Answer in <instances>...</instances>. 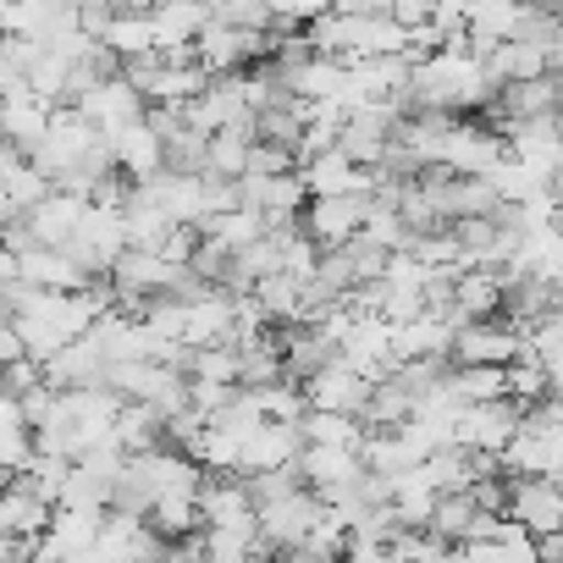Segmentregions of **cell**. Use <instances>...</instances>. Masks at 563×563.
Listing matches in <instances>:
<instances>
[{
  "label": "cell",
  "instance_id": "34",
  "mask_svg": "<svg viewBox=\"0 0 563 563\" xmlns=\"http://www.w3.org/2000/svg\"><path fill=\"white\" fill-rule=\"evenodd\" d=\"M332 12H343V18H376V12H387V0H332Z\"/></svg>",
  "mask_w": 563,
  "mask_h": 563
},
{
  "label": "cell",
  "instance_id": "36",
  "mask_svg": "<svg viewBox=\"0 0 563 563\" xmlns=\"http://www.w3.org/2000/svg\"><path fill=\"white\" fill-rule=\"evenodd\" d=\"M12 221H23V216H18V205H12V194H7V183H0V232H7Z\"/></svg>",
  "mask_w": 563,
  "mask_h": 563
},
{
  "label": "cell",
  "instance_id": "13",
  "mask_svg": "<svg viewBox=\"0 0 563 563\" xmlns=\"http://www.w3.org/2000/svg\"><path fill=\"white\" fill-rule=\"evenodd\" d=\"M18 282L23 288H56V294H78V288H89V271L67 254V249H45V243H29V249H18Z\"/></svg>",
  "mask_w": 563,
  "mask_h": 563
},
{
  "label": "cell",
  "instance_id": "23",
  "mask_svg": "<svg viewBox=\"0 0 563 563\" xmlns=\"http://www.w3.org/2000/svg\"><path fill=\"white\" fill-rule=\"evenodd\" d=\"M299 475H305L310 492H338V486H349V481L365 475V459L349 453V448H316V442H305V453H299Z\"/></svg>",
  "mask_w": 563,
  "mask_h": 563
},
{
  "label": "cell",
  "instance_id": "6",
  "mask_svg": "<svg viewBox=\"0 0 563 563\" xmlns=\"http://www.w3.org/2000/svg\"><path fill=\"white\" fill-rule=\"evenodd\" d=\"M519 426H525V409L514 398H492V404H464L453 431H459V448L470 453H503Z\"/></svg>",
  "mask_w": 563,
  "mask_h": 563
},
{
  "label": "cell",
  "instance_id": "4",
  "mask_svg": "<svg viewBox=\"0 0 563 563\" xmlns=\"http://www.w3.org/2000/svg\"><path fill=\"white\" fill-rule=\"evenodd\" d=\"M299 387H305V404H310V409H321V415H354V420H360L365 404H371V387H376V382L360 376V371L343 365V360H327V365L310 371Z\"/></svg>",
  "mask_w": 563,
  "mask_h": 563
},
{
  "label": "cell",
  "instance_id": "31",
  "mask_svg": "<svg viewBox=\"0 0 563 563\" xmlns=\"http://www.w3.org/2000/svg\"><path fill=\"white\" fill-rule=\"evenodd\" d=\"M547 393H552V376H547L541 360H514V365H508V398H514L519 409H536Z\"/></svg>",
  "mask_w": 563,
  "mask_h": 563
},
{
  "label": "cell",
  "instance_id": "10",
  "mask_svg": "<svg viewBox=\"0 0 563 563\" xmlns=\"http://www.w3.org/2000/svg\"><path fill=\"white\" fill-rule=\"evenodd\" d=\"M519 360V327L514 321H464L453 332L448 365H514Z\"/></svg>",
  "mask_w": 563,
  "mask_h": 563
},
{
  "label": "cell",
  "instance_id": "3",
  "mask_svg": "<svg viewBox=\"0 0 563 563\" xmlns=\"http://www.w3.org/2000/svg\"><path fill=\"white\" fill-rule=\"evenodd\" d=\"M254 519H260V536L265 547H282V552H299L310 525L321 519V492L299 486V492H282V497H265L254 503Z\"/></svg>",
  "mask_w": 563,
  "mask_h": 563
},
{
  "label": "cell",
  "instance_id": "9",
  "mask_svg": "<svg viewBox=\"0 0 563 563\" xmlns=\"http://www.w3.org/2000/svg\"><path fill=\"white\" fill-rule=\"evenodd\" d=\"M238 205L260 210L271 227H294V216L310 205V188L299 172H282V177H238Z\"/></svg>",
  "mask_w": 563,
  "mask_h": 563
},
{
  "label": "cell",
  "instance_id": "1",
  "mask_svg": "<svg viewBox=\"0 0 563 563\" xmlns=\"http://www.w3.org/2000/svg\"><path fill=\"white\" fill-rule=\"evenodd\" d=\"M122 249H128L122 205H95V199H89V210H84V221H78L67 254H73L89 276H111V265L122 260Z\"/></svg>",
  "mask_w": 563,
  "mask_h": 563
},
{
  "label": "cell",
  "instance_id": "18",
  "mask_svg": "<svg viewBox=\"0 0 563 563\" xmlns=\"http://www.w3.org/2000/svg\"><path fill=\"white\" fill-rule=\"evenodd\" d=\"M563 111V84L552 73L541 78H525V84H503L497 95V122H536V117H558Z\"/></svg>",
  "mask_w": 563,
  "mask_h": 563
},
{
  "label": "cell",
  "instance_id": "37",
  "mask_svg": "<svg viewBox=\"0 0 563 563\" xmlns=\"http://www.w3.org/2000/svg\"><path fill=\"white\" fill-rule=\"evenodd\" d=\"M552 194H558V227H563V183H558V188H552Z\"/></svg>",
  "mask_w": 563,
  "mask_h": 563
},
{
  "label": "cell",
  "instance_id": "35",
  "mask_svg": "<svg viewBox=\"0 0 563 563\" xmlns=\"http://www.w3.org/2000/svg\"><path fill=\"white\" fill-rule=\"evenodd\" d=\"M536 563H563V530L536 536Z\"/></svg>",
  "mask_w": 563,
  "mask_h": 563
},
{
  "label": "cell",
  "instance_id": "27",
  "mask_svg": "<svg viewBox=\"0 0 563 563\" xmlns=\"http://www.w3.org/2000/svg\"><path fill=\"white\" fill-rule=\"evenodd\" d=\"M486 73L492 84H525V78H541L547 73V51L541 45H525V40H503L492 56H486Z\"/></svg>",
  "mask_w": 563,
  "mask_h": 563
},
{
  "label": "cell",
  "instance_id": "25",
  "mask_svg": "<svg viewBox=\"0 0 563 563\" xmlns=\"http://www.w3.org/2000/svg\"><path fill=\"white\" fill-rule=\"evenodd\" d=\"M100 51L117 56V62L155 56V23H150V12H111L106 29H100Z\"/></svg>",
  "mask_w": 563,
  "mask_h": 563
},
{
  "label": "cell",
  "instance_id": "20",
  "mask_svg": "<svg viewBox=\"0 0 563 563\" xmlns=\"http://www.w3.org/2000/svg\"><path fill=\"white\" fill-rule=\"evenodd\" d=\"M360 459H365V470H371V475L393 481V475L420 470L431 453L409 437V426H393V431H371V437H365V448H360Z\"/></svg>",
  "mask_w": 563,
  "mask_h": 563
},
{
  "label": "cell",
  "instance_id": "22",
  "mask_svg": "<svg viewBox=\"0 0 563 563\" xmlns=\"http://www.w3.org/2000/svg\"><path fill=\"white\" fill-rule=\"evenodd\" d=\"M503 276H536V282H563V227H541V232H525L514 260L503 265Z\"/></svg>",
  "mask_w": 563,
  "mask_h": 563
},
{
  "label": "cell",
  "instance_id": "21",
  "mask_svg": "<svg viewBox=\"0 0 563 563\" xmlns=\"http://www.w3.org/2000/svg\"><path fill=\"white\" fill-rule=\"evenodd\" d=\"M51 117H56V106H45L34 95H7L0 100V144H18L23 155H34L51 133Z\"/></svg>",
  "mask_w": 563,
  "mask_h": 563
},
{
  "label": "cell",
  "instance_id": "8",
  "mask_svg": "<svg viewBox=\"0 0 563 563\" xmlns=\"http://www.w3.org/2000/svg\"><path fill=\"white\" fill-rule=\"evenodd\" d=\"M508 519L536 541L563 530V486L552 475H530V481H508Z\"/></svg>",
  "mask_w": 563,
  "mask_h": 563
},
{
  "label": "cell",
  "instance_id": "14",
  "mask_svg": "<svg viewBox=\"0 0 563 563\" xmlns=\"http://www.w3.org/2000/svg\"><path fill=\"white\" fill-rule=\"evenodd\" d=\"M84 210H89V199L84 194H51V199H40L18 227L29 232V243H45V249H67L73 243V232H78V221H84Z\"/></svg>",
  "mask_w": 563,
  "mask_h": 563
},
{
  "label": "cell",
  "instance_id": "2",
  "mask_svg": "<svg viewBox=\"0 0 563 563\" xmlns=\"http://www.w3.org/2000/svg\"><path fill=\"white\" fill-rule=\"evenodd\" d=\"M73 111L89 122V128H100V133H122V128H133V122H144V95L128 84V73L117 67V73H106V78H95L78 100H73Z\"/></svg>",
  "mask_w": 563,
  "mask_h": 563
},
{
  "label": "cell",
  "instance_id": "30",
  "mask_svg": "<svg viewBox=\"0 0 563 563\" xmlns=\"http://www.w3.org/2000/svg\"><path fill=\"white\" fill-rule=\"evenodd\" d=\"M305 442H316V448H349V453H360V448H365V420H354V415H321V409H310V415H305Z\"/></svg>",
  "mask_w": 563,
  "mask_h": 563
},
{
  "label": "cell",
  "instance_id": "11",
  "mask_svg": "<svg viewBox=\"0 0 563 563\" xmlns=\"http://www.w3.org/2000/svg\"><path fill=\"white\" fill-rule=\"evenodd\" d=\"M299 453H305V426H294V420H260V426L243 437L238 470H249V475L288 470V464H299Z\"/></svg>",
  "mask_w": 563,
  "mask_h": 563
},
{
  "label": "cell",
  "instance_id": "26",
  "mask_svg": "<svg viewBox=\"0 0 563 563\" xmlns=\"http://www.w3.org/2000/svg\"><path fill=\"white\" fill-rule=\"evenodd\" d=\"M271 232V221L260 216V210H249V205H232V210H216L205 227H199V238H210V243H221L227 254H238V249H249V243H260Z\"/></svg>",
  "mask_w": 563,
  "mask_h": 563
},
{
  "label": "cell",
  "instance_id": "16",
  "mask_svg": "<svg viewBox=\"0 0 563 563\" xmlns=\"http://www.w3.org/2000/svg\"><path fill=\"white\" fill-rule=\"evenodd\" d=\"M51 503L23 481V475H12L7 486H0V536H12V541H40L45 530H51Z\"/></svg>",
  "mask_w": 563,
  "mask_h": 563
},
{
  "label": "cell",
  "instance_id": "24",
  "mask_svg": "<svg viewBox=\"0 0 563 563\" xmlns=\"http://www.w3.org/2000/svg\"><path fill=\"white\" fill-rule=\"evenodd\" d=\"M238 519H254V492L232 475H216V481H199V525H238Z\"/></svg>",
  "mask_w": 563,
  "mask_h": 563
},
{
  "label": "cell",
  "instance_id": "12",
  "mask_svg": "<svg viewBox=\"0 0 563 563\" xmlns=\"http://www.w3.org/2000/svg\"><path fill=\"white\" fill-rule=\"evenodd\" d=\"M299 177H305L310 199H316V194H376V183H382V172H376V166H360V161H349L343 150L305 155Z\"/></svg>",
  "mask_w": 563,
  "mask_h": 563
},
{
  "label": "cell",
  "instance_id": "15",
  "mask_svg": "<svg viewBox=\"0 0 563 563\" xmlns=\"http://www.w3.org/2000/svg\"><path fill=\"white\" fill-rule=\"evenodd\" d=\"M45 382L56 393H78V387H111V360L89 343V332L78 343H67L62 354L45 360Z\"/></svg>",
  "mask_w": 563,
  "mask_h": 563
},
{
  "label": "cell",
  "instance_id": "29",
  "mask_svg": "<svg viewBox=\"0 0 563 563\" xmlns=\"http://www.w3.org/2000/svg\"><path fill=\"white\" fill-rule=\"evenodd\" d=\"M238 349V387H265V382H282V343L276 338H249V343H232Z\"/></svg>",
  "mask_w": 563,
  "mask_h": 563
},
{
  "label": "cell",
  "instance_id": "28",
  "mask_svg": "<svg viewBox=\"0 0 563 563\" xmlns=\"http://www.w3.org/2000/svg\"><path fill=\"white\" fill-rule=\"evenodd\" d=\"M420 481H426L437 497L470 492V486H475V453H470V448H437V453L420 464Z\"/></svg>",
  "mask_w": 563,
  "mask_h": 563
},
{
  "label": "cell",
  "instance_id": "7",
  "mask_svg": "<svg viewBox=\"0 0 563 563\" xmlns=\"http://www.w3.org/2000/svg\"><path fill=\"white\" fill-rule=\"evenodd\" d=\"M95 552L106 563H155L166 552V536L144 519V514H122V508H106V525H100V541Z\"/></svg>",
  "mask_w": 563,
  "mask_h": 563
},
{
  "label": "cell",
  "instance_id": "5",
  "mask_svg": "<svg viewBox=\"0 0 563 563\" xmlns=\"http://www.w3.org/2000/svg\"><path fill=\"white\" fill-rule=\"evenodd\" d=\"M371 205H376V194H316V199L305 205V232H310L321 249H343L349 238H360Z\"/></svg>",
  "mask_w": 563,
  "mask_h": 563
},
{
  "label": "cell",
  "instance_id": "19",
  "mask_svg": "<svg viewBox=\"0 0 563 563\" xmlns=\"http://www.w3.org/2000/svg\"><path fill=\"white\" fill-rule=\"evenodd\" d=\"M503 310V271H486V265H470L453 276V305L448 316L464 327V321H492Z\"/></svg>",
  "mask_w": 563,
  "mask_h": 563
},
{
  "label": "cell",
  "instance_id": "17",
  "mask_svg": "<svg viewBox=\"0 0 563 563\" xmlns=\"http://www.w3.org/2000/svg\"><path fill=\"white\" fill-rule=\"evenodd\" d=\"M111 150H117V172L128 183H150L155 172H166V139L150 128V117L122 128V133H111Z\"/></svg>",
  "mask_w": 563,
  "mask_h": 563
},
{
  "label": "cell",
  "instance_id": "33",
  "mask_svg": "<svg viewBox=\"0 0 563 563\" xmlns=\"http://www.w3.org/2000/svg\"><path fill=\"white\" fill-rule=\"evenodd\" d=\"M12 360H23V338H18V321H12V310L0 305V365H12Z\"/></svg>",
  "mask_w": 563,
  "mask_h": 563
},
{
  "label": "cell",
  "instance_id": "32",
  "mask_svg": "<svg viewBox=\"0 0 563 563\" xmlns=\"http://www.w3.org/2000/svg\"><path fill=\"white\" fill-rule=\"evenodd\" d=\"M67 475H73V459H62V453H34L29 459V470H23V481L56 508L62 503V486H67Z\"/></svg>",
  "mask_w": 563,
  "mask_h": 563
}]
</instances>
